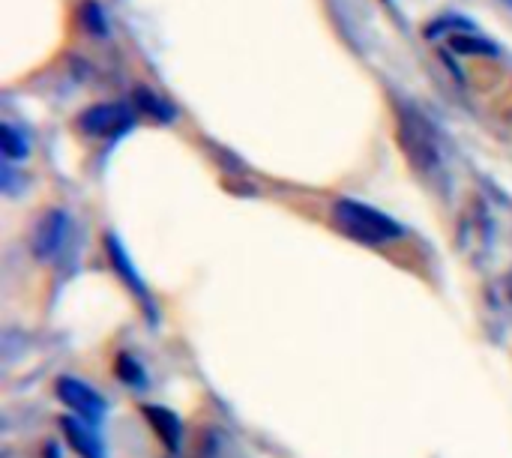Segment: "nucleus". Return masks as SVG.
<instances>
[{
    "label": "nucleus",
    "mask_w": 512,
    "mask_h": 458,
    "mask_svg": "<svg viewBox=\"0 0 512 458\" xmlns=\"http://www.w3.org/2000/svg\"><path fill=\"white\" fill-rule=\"evenodd\" d=\"M333 225L351 237L354 243H363V246H387V243H396L405 237V228L390 219L387 213L369 207V204H360V201H351V198H342L333 204Z\"/></svg>",
    "instance_id": "nucleus-1"
},
{
    "label": "nucleus",
    "mask_w": 512,
    "mask_h": 458,
    "mask_svg": "<svg viewBox=\"0 0 512 458\" xmlns=\"http://www.w3.org/2000/svg\"><path fill=\"white\" fill-rule=\"evenodd\" d=\"M399 135H402V147H405L408 159H411L417 168H423V171H435V168L441 165L438 141H435L432 129L426 126V120H420L414 111H405V114H402Z\"/></svg>",
    "instance_id": "nucleus-2"
},
{
    "label": "nucleus",
    "mask_w": 512,
    "mask_h": 458,
    "mask_svg": "<svg viewBox=\"0 0 512 458\" xmlns=\"http://www.w3.org/2000/svg\"><path fill=\"white\" fill-rule=\"evenodd\" d=\"M54 393H57V399H60L72 414H78V420H84V423H99V420L105 417V411H108L105 396L96 393L90 384H84V381H78V378H60L57 387H54Z\"/></svg>",
    "instance_id": "nucleus-3"
},
{
    "label": "nucleus",
    "mask_w": 512,
    "mask_h": 458,
    "mask_svg": "<svg viewBox=\"0 0 512 458\" xmlns=\"http://www.w3.org/2000/svg\"><path fill=\"white\" fill-rule=\"evenodd\" d=\"M69 231H72L69 216H66L60 207L48 210V213L36 222V228H33V240H30L33 255H36L39 261H54V258L63 252V246L69 243Z\"/></svg>",
    "instance_id": "nucleus-4"
},
{
    "label": "nucleus",
    "mask_w": 512,
    "mask_h": 458,
    "mask_svg": "<svg viewBox=\"0 0 512 458\" xmlns=\"http://www.w3.org/2000/svg\"><path fill=\"white\" fill-rule=\"evenodd\" d=\"M105 249H108V258H111V267L117 270V276H120V282L141 300V309L156 321V300H153V294L147 291V285H144V279L138 276V270H135V264H132V258L126 255V249H123V243L114 237V234H108L105 237Z\"/></svg>",
    "instance_id": "nucleus-5"
},
{
    "label": "nucleus",
    "mask_w": 512,
    "mask_h": 458,
    "mask_svg": "<svg viewBox=\"0 0 512 458\" xmlns=\"http://www.w3.org/2000/svg\"><path fill=\"white\" fill-rule=\"evenodd\" d=\"M132 126V114L126 105H114V102H105V105H93L87 108L81 117H78V129L87 132V135H117L123 129Z\"/></svg>",
    "instance_id": "nucleus-6"
},
{
    "label": "nucleus",
    "mask_w": 512,
    "mask_h": 458,
    "mask_svg": "<svg viewBox=\"0 0 512 458\" xmlns=\"http://www.w3.org/2000/svg\"><path fill=\"white\" fill-rule=\"evenodd\" d=\"M93 423H84V420H75V417H63L60 420V429L69 441V447L78 453L81 458H105V444L102 438L90 429Z\"/></svg>",
    "instance_id": "nucleus-7"
},
{
    "label": "nucleus",
    "mask_w": 512,
    "mask_h": 458,
    "mask_svg": "<svg viewBox=\"0 0 512 458\" xmlns=\"http://www.w3.org/2000/svg\"><path fill=\"white\" fill-rule=\"evenodd\" d=\"M141 414L153 423V429H156V435L162 438V444H165L171 453H177V450H180V435H183L180 420H177L171 411L153 408V405H141Z\"/></svg>",
    "instance_id": "nucleus-8"
},
{
    "label": "nucleus",
    "mask_w": 512,
    "mask_h": 458,
    "mask_svg": "<svg viewBox=\"0 0 512 458\" xmlns=\"http://www.w3.org/2000/svg\"><path fill=\"white\" fill-rule=\"evenodd\" d=\"M0 150H3V159L6 162L27 159V138H24V132L15 129L12 123H3L0 126Z\"/></svg>",
    "instance_id": "nucleus-9"
},
{
    "label": "nucleus",
    "mask_w": 512,
    "mask_h": 458,
    "mask_svg": "<svg viewBox=\"0 0 512 458\" xmlns=\"http://www.w3.org/2000/svg\"><path fill=\"white\" fill-rule=\"evenodd\" d=\"M117 375H120L126 384H132V387H144V378H147L144 369H141L129 354H120V357H117Z\"/></svg>",
    "instance_id": "nucleus-10"
},
{
    "label": "nucleus",
    "mask_w": 512,
    "mask_h": 458,
    "mask_svg": "<svg viewBox=\"0 0 512 458\" xmlns=\"http://www.w3.org/2000/svg\"><path fill=\"white\" fill-rule=\"evenodd\" d=\"M453 48L456 51H471V54H498V48L489 39H465V36H453Z\"/></svg>",
    "instance_id": "nucleus-11"
},
{
    "label": "nucleus",
    "mask_w": 512,
    "mask_h": 458,
    "mask_svg": "<svg viewBox=\"0 0 512 458\" xmlns=\"http://www.w3.org/2000/svg\"><path fill=\"white\" fill-rule=\"evenodd\" d=\"M138 102L147 108V111H153L159 120H171L174 114H171V105H165V102H159L150 90H138Z\"/></svg>",
    "instance_id": "nucleus-12"
},
{
    "label": "nucleus",
    "mask_w": 512,
    "mask_h": 458,
    "mask_svg": "<svg viewBox=\"0 0 512 458\" xmlns=\"http://www.w3.org/2000/svg\"><path fill=\"white\" fill-rule=\"evenodd\" d=\"M510 297H512V273H510Z\"/></svg>",
    "instance_id": "nucleus-13"
},
{
    "label": "nucleus",
    "mask_w": 512,
    "mask_h": 458,
    "mask_svg": "<svg viewBox=\"0 0 512 458\" xmlns=\"http://www.w3.org/2000/svg\"><path fill=\"white\" fill-rule=\"evenodd\" d=\"M507 3H510V6H512V0H507Z\"/></svg>",
    "instance_id": "nucleus-14"
}]
</instances>
